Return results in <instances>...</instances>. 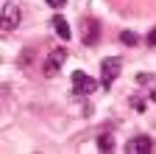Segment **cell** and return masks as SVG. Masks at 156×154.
<instances>
[{
  "label": "cell",
  "instance_id": "6da1fadb",
  "mask_svg": "<svg viewBox=\"0 0 156 154\" xmlns=\"http://www.w3.org/2000/svg\"><path fill=\"white\" fill-rule=\"evenodd\" d=\"M120 70H123L120 56H106L101 62V84H103V90H112V84H114L117 76H120Z\"/></svg>",
  "mask_w": 156,
  "mask_h": 154
},
{
  "label": "cell",
  "instance_id": "7a4b0ae2",
  "mask_svg": "<svg viewBox=\"0 0 156 154\" xmlns=\"http://www.w3.org/2000/svg\"><path fill=\"white\" fill-rule=\"evenodd\" d=\"M101 31L103 25L95 20V17H84V23H81V42L87 48H95L98 42H101Z\"/></svg>",
  "mask_w": 156,
  "mask_h": 154
},
{
  "label": "cell",
  "instance_id": "3957f363",
  "mask_svg": "<svg viewBox=\"0 0 156 154\" xmlns=\"http://www.w3.org/2000/svg\"><path fill=\"white\" fill-rule=\"evenodd\" d=\"M64 59H67V51H64V48H56V51H50V53H48V59H45V65H42L45 79H56V73L62 70Z\"/></svg>",
  "mask_w": 156,
  "mask_h": 154
},
{
  "label": "cell",
  "instance_id": "277c9868",
  "mask_svg": "<svg viewBox=\"0 0 156 154\" xmlns=\"http://www.w3.org/2000/svg\"><path fill=\"white\" fill-rule=\"evenodd\" d=\"M98 90V81L89 79L84 70H75L73 73V95H92Z\"/></svg>",
  "mask_w": 156,
  "mask_h": 154
},
{
  "label": "cell",
  "instance_id": "5b68a950",
  "mask_svg": "<svg viewBox=\"0 0 156 154\" xmlns=\"http://www.w3.org/2000/svg\"><path fill=\"white\" fill-rule=\"evenodd\" d=\"M20 20H23V11H20V9H17L14 3H6V6H3V20H0L3 31L9 34V31L20 28Z\"/></svg>",
  "mask_w": 156,
  "mask_h": 154
},
{
  "label": "cell",
  "instance_id": "8992f818",
  "mask_svg": "<svg viewBox=\"0 0 156 154\" xmlns=\"http://www.w3.org/2000/svg\"><path fill=\"white\" fill-rule=\"evenodd\" d=\"M153 148V140L148 137V134H134V137L126 143V151L128 154H148Z\"/></svg>",
  "mask_w": 156,
  "mask_h": 154
},
{
  "label": "cell",
  "instance_id": "52a82bcc",
  "mask_svg": "<svg viewBox=\"0 0 156 154\" xmlns=\"http://www.w3.org/2000/svg\"><path fill=\"white\" fill-rule=\"evenodd\" d=\"M50 25H53V31H56L58 36H62V39H64V42H67V39H70V36H73V34H70V23L64 20V17H58V14H56V17H53V20H50Z\"/></svg>",
  "mask_w": 156,
  "mask_h": 154
},
{
  "label": "cell",
  "instance_id": "ba28073f",
  "mask_svg": "<svg viewBox=\"0 0 156 154\" xmlns=\"http://www.w3.org/2000/svg\"><path fill=\"white\" fill-rule=\"evenodd\" d=\"M98 148H101V151H114V140H112V134H101V137H98Z\"/></svg>",
  "mask_w": 156,
  "mask_h": 154
},
{
  "label": "cell",
  "instance_id": "9c48e42d",
  "mask_svg": "<svg viewBox=\"0 0 156 154\" xmlns=\"http://www.w3.org/2000/svg\"><path fill=\"white\" fill-rule=\"evenodd\" d=\"M120 42L123 45H136V42H140V36H136L134 31H120Z\"/></svg>",
  "mask_w": 156,
  "mask_h": 154
},
{
  "label": "cell",
  "instance_id": "30bf717a",
  "mask_svg": "<svg viewBox=\"0 0 156 154\" xmlns=\"http://www.w3.org/2000/svg\"><path fill=\"white\" fill-rule=\"evenodd\" d=\"M145 42H148V48H153V45H156V25H153V28H151V34L145 36Z\"/></svg>",
  "mask_w": 156,
  "mask_h": 154
},
{
  "label": "cell",
  "instance_id": "8fae6325",
  "mask_svg": "<svg viewBox=\"0 0 156 154\" xmlns=\"http://www.w3.org/2000/svg\"><path fill=\"white\" fill-rule=\"evenodd\" d=\"M45 3H48L50 9H64V6H67V0H45Z\"/></svg>",
  "mask_w": 156,
  "mask_h": 154
}]
</instances>
